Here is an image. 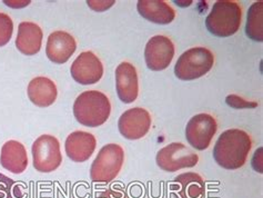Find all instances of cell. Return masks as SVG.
<instances>
[{
	"label": "cell",
	"mask_w": 263,
	"mask_h": 198,
	"mask_svg": "<svg viewBox=\"0 0 263 198\" xmlns=\"http://www.w3.org/2000/svg\"><path fill=\"white\" fill-rule=\"evenodd\" d=\"M71 77L80 85H93L102 78L103 66L92 51H84L70 67Z\"/></svg>",
	"instance_id": "8fae6325"
},
{
	"label": "cell",
	"mask_w": 263,
	"mask_h": 198,
	"mask_svg": "<svg viewBox=\"0 0 263 198\" xmlns=\"http://www.w3.org/2000/svg\"><path fill=\"white\" fill-rule=\"evenodd\" d=\"M2 166L12 174H22L28 167V155L25 146L17 140L6 141L0 154Z\"/></svg>",
	"instance_id": "e0dca14e"
},
{
	"label": "cell",
	"mask_w": 263,
	"mask_h": 198,
	"mask_svg": "<svg viewBox=\"0 0 263 198\" xmlns=\"http://www.w3.org/2000/svg\"><path fill=\"white\" fill-rule=\"evenodd\" d=\"M175 57V45L171 40L158 35L152 37L146 45L144 59L150 70L160 71L168 68Z\"/></svg>",
	"instance_id": "30bf717a"
},
{
	"label": "cell",
	"mask_w": 263,
	"mask_h": 198,
	"mask_svg": "<svg viewBox=\"0 0 263 198\" xmlns=\"http://www.w3.org/2000/svg\"><path fill=\"white\" fill-rule=\"evenodd\" d=\"M151 127V116L148 111L135 107L124 112L119 118L118 128L124 138L137 140L146 136Z\"/></svg>",
	"instance_id": "9c48e42d"
},
{
	"label": "cell",
	"mask_w": 263,
	"mask_h": 198,
	"mask_svg": "<svg viewBox=\"0 0 263 198\" xmlns=\"http://www.w3.org/2000/svg\"><path fill=\"white\" fill-rule=\"evenodd\" d=\"M252 166H253V168L255 170H257L258 173H260V174L263 173L262 172V154L259 156V159H258L257 152L254 153V156H253V158H252Z\"/></svg>",
	"instance_id": "484cf974"
},
{
	"label": "cell",
	"mask_w": 263,
	"mask_h": 198,
	"mask_svg": "<svg viewBox=\"0 0 263 198\" xmlns=\"http://www.w3.org/2000/svg\"><path fill=\"white\" fill-rule=\"evenodd\" d=\"M227 104L229 105L232 108L235 109H243V108H254L257 107L258 104L257 102H251V101H247L243 98H241L237 95H230L226 98Z\"/></svg>",
	"instance_id": "603a6c76"
},
{
	"label": "cell",
	"mask_w": 263,
	"mask_h": 198,
	"mask_svg": "<svg viewBox=\"0 0 263 198\" xmlns=\"http://www.w3.org/2000/svg\"><path fill=\"white\" fill-rule=\"evenodd\" d=\"M116 89L119 99L124 104H133L139 94V81L134 65L121 63L116 69Z\"/></svg>",
	"instance_id": "4fadbf2b"
},
{
	"label": "cell",
	"mask_w": 263,
	"mask_h": 198,
	"mask_svg": "<svg viewBox=\"0 0 263 198\" xmlns=\"http://www.w3.org/2000/svg\"><path fill=\"white\" fill-rule=\"evenodd\" d=\"M29 100L33 105L45 108L51 106L57 99L58 91L53 81L47 77L33 78L27 89Z\"/></svg>",
	"instance_id": "ac0fdd59"
},
{
	"label": "cell",
	"mask_w": 263,
	"mask_h": 198,
	"mask_svg": "<svg viewBox=\"0 0 263 198\" xmlns=\"http://www.w3.org/2000/svg\"><path fill=\"white\" fill-rule=\"evenodd\" d=\"M247 36L254 42H263V3H254L248 11Z\"/></svg>",
	"instance_id": "ffe728a7"
},
{
	"label": "cell",
	"mask_w": 263,
	"mask_h": 198,
	"mask_svg": "<svg viewBox=\"0 0 263 198\" xmlns=\"http://www.w3.org/2000/svg\"><path fill=\"white\" fill-rule=\"evenodd\" d=\"M0 198H25L24 188L8 176L0 173Z\"/></svg>",
	"instance_id": "44dd1931"
},
{
	"label": "cell",
	"mask_w": 263,
	"mask_h": 198,
	"mask_svg": "<svg viewBox=\"0 0 263 198\" xmlns=\"http://www.w3.org/2000/svg\"><path fill=\"white\" fill-rule=\"evenodd\" d=\"M13 32V23L7 13L0 12V47L10 42Z\"/></svg>",
	"instance_id": "7402d4cb"
},
{
	"label": "cell",
	"mask_w": 263,
	"mask_h": 198,
	"mask_svg": "<svg viewBox=\"0 0 263 198\" xmlns=\"http://www.w3.org/2000/svg\"><path fill=\"white\" fill-rule=\"evenodd\" d=\"M77 49L74 38L66 31L57 30L50 33L47 40L46 55L53 64L62 65L67 63Z\"/></svg>",
	"instance_id": "7c38bea8"
},
{
	"label": "cell",
	"mask_w": 263,
	"mask_h": 198,
	"mask_svg": "<svg viewBox=\"0 0 263 198\" xmlns=\"http://www.w3.org/2000/svg\"><path fill=\"white\" fill-rule=\"evenodd\" d=\"M33 167L40 173H51L62 163L59 140L51 135H43L34 140L31 148Z\"/></svg>",
	"instance_id": "8992f818"
},
{
	"label": "cell",
	"mask_w": 263,
	"mask_h": 198,
	"mask_svg": "<svg viewBox=\"0 0 263 198\" xmlns=\"http://www.w3.org/2000/svg\"><path fill=\"white\" fill-rule=\"evenodd\" d=\"M170 192L175 198H204L205 184L199 174L184 173L170 184Z\"/></svg>",
	"instance_id": "9a60e30c"
},
{
	"label": "cell",
	"mask_w": 263,
	"mask_h": 198,
	"mask_svg": "<svg viewBox=\"0 0 263 198\" xmlns=\"http://www.w3.org/2000/svg\"><path fill=\"white\" fill-rule=\"evenodd\" d=\"M242 11L237 3L219 0L205 18V27L213 36L226 38L234 35L241 26Z\"/></svg>",
	"instance_id": "3957f363"
},
{
	"label": "cell",
	"mask_w": 263,
	"mask_h": 198,
	"mask_svg": "<svg viewBox=\"0 0 263 198\" xmlns=\"http://www.w3.org/2000/svg\"><path fill=\"white\" fill-rule=\"evenodd\" d=\"M111 113V104L105 94L87 91L76 98L73 115L79 124L96 128L105 124Z\"/></svg>",
	"instance_id": "7a4b0ae2"
},
{
	"label": "cell",
	"mask_w": 263,
	"mask_h": 198,
	"mask_svg": "<svg viewBox=\"0 0 263 198\" xmlns=\"http://www.w3.org/2000/svg\"><path fill=\"white\" fill-rule=\"evenodd\" d=\"M156 161L164 172L175 173L182 168L195 167L199 161V156L181 142H171L159 150Z\"/></svg>",
	"instance_id": "52a82bcc"
},
{
	"label": "cell",
	"mask_w": 263,
	"mask_h": 198,
	"mask_svg": "<svg viewBox=\"0 0 263 198\" xmlns=\"http://www.w3.org/2000/svg\"><path fill=\"white\" fill-rule=\"evenodd\" d=\"M88 6L95 11H103L109 9L110 7H112L115 2L114 0H110V2H93V0H88Z\"/></svg>",
	"instance_id": "d4e9b609"
},
{
	"label": "cell",
	"mask_w": 263,
	"mask_h": 198,
	"mask_svg": "<svg viewBox=\"0 0 263 198\" xmlns=\"http://www.w3.org/2000/svg\"><path fill=\"white\" fill-rule=\"evenodd\" d=\"M251 147L249 134L241 129H229L218 138L213 148V158L224 169H239L245 165Z\"/></svg>",
	"instance_id": "6da1fadb"
},
{
	"label": "cell",
	"mask_w": 263,
	"mask_h": 198,
	"mask_svg": "<svg viewBox=\"0 0 263 198\" xmlns=\"http://www.w3.org/2000/svg\"><path fill=\"white\" fill-rule=\"evenodd\" d=\"M218 131L217 121L209 114H198L189 120L185 127V138L191 147L204 150L210 146Z\"/></svg>",
	"instance_id": "ba28073f"
},
{
	"label": "cell",
	"mask_w": 263,
	"mask_h": 198,
	"mask_svg": "<svg viewBox=\"0 0 263 198\" xmlns=\"http://www.w3.org/2000/svg\"><path fill=\"white\" fill-rule=\"evenodd\" d=\"M97 198H128V196L121 188H109L99 193Z\"/></svg>",
	"instance_id": "cb8c5ba5"
},
{
	"label": "cell",
	"mask_w": 263,
	"mask_h": 198,
	"mask_svg": "<svg viewBox=\"0 0 263 198\" xmlns=\"http://www.w3.org/2000/svg\"><path fill=\"white\" fill-rule=\"evenodd\" d=\"M43 38V30L38 25L30 22H23L18 26L16 47L26 56H33L40 51Z\"/></svg>",
	"instance_id": "2e32d148"
},
{
	"label": "cell",
	"mask_w": 263,
	"mask_h": 198,
	"mask_svg": "<svg viewBox=\"0 0 263 198\" xmlns=\"http://www.w3.org/2000/svg\"><path fill=\"white\" fill-rule=\"evenodd\" d=\"M124 163L121 146L108 144L103 146L90 167V178L93 183L108 184L119 174Z\"/></svg>",
	"instance_id": "277c9868"
},
{
	"label": "cell",
	"mask_w": 263,
	"mask_h": 198,
	"mask_svg": "<svg viewBox=\"0 0 263 198\" xmlns=\"http://www.w3.org/2000/svg\"><path fill=\"white\" fill-rule=\"evenodd\" d=\"M137 9L144 19L158 25H168L176 18V11L162 0H139Z\"/></svg>",
	"instance_id": "d6986e66"
},
{
	"label": "cell",
	"mask_w": 263,
	"mask_h": 198,
	"mask_svg": "<svg viewBox=\"0 0 263 198\" xmlns=\"http://www.w3.org/2000/svg\"><path fill=\"white\" fill-rule=\"evenodd\" d=\"M214 64L213 53L204 47L184 51L177 60L175 74L181 80H195L209 73Z\"/></svg>",
	"instance_id": "5b68a950"
},
{
	"label": "cell",
	"mask_w": 263,
	"mask_h": 198,
	"mask_svg": "<svg viewBox=\"0 0 263 198\" xmlns=\"http://www.w3.org/2000/svg\"><path fill=\"white\" fill-rule=\"evenodd\" d=\"M96 146L95 136L82 131L71 133L65 142L66 154L74 163L87 161L92 156Z\"/></svg>",
	"instance_id": "5bb4252c"
}]
</instances>
